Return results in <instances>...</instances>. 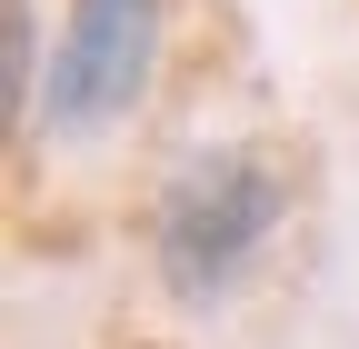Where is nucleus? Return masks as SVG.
Segmentation results:
<instances>
[{
    "instance_id": "obj_1",
    "label": "nucleus",
    "mask_w": 359,
    "mask_h": 349,
    "mask_svg": "<svg viewBox=\"0 0 359 349\" xmlns=\"http://www.w3.org/2000/svg\"><path fill=\"white\" fill-rule=\"evenodd\" d=\"M280 210H290L280 150H210L160 200V280L180 299H219L259 259V240L280 230Z\"/></svg>"
},
{
    "instance_id": "obj_2",
    "label": "nucleus",
    "mask_w": 359,
    "mask_h": 349,
    "mask_svg": "<svg viewBox=\"0 0 359 349\" xmlns=\"http://www.w3.org/2000/svg\"><path fill=\"white\" fill-rule=\"evenodd\" d=\"M160 60V0H70L50 40V80H40V120L50 130H110L140 110Z\"/></svg>"
},
{
    "instance_id": "obj_3",
    "label": "nucleus",
    "mask_w": 359,
    "mask_h": 349,
    "mask_svg": "<svg viewBox=\"0 0 359 349\" xmlns=\"http://www.w3.org/2000/svg\"><path fill=\"white\" fill-rule=\"evenodd\" d=\"M0 80H11V120H40V90H30V50H40V30H30V0H0Z\"/></svg>"
}]
</instances>
